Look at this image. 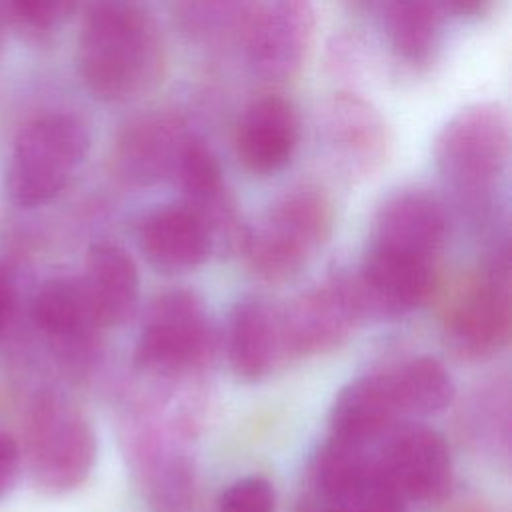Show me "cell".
Instances as JSON below:
<instances>
[{
	"instance_id": "cell-1",
	"label": "cell",
	"mask_w": 512,
	"mask_h": 512,
	"mask_svg": "<svg viewBox=\"0 0 512 512\" xmlns=\"http://www.w3.org/2000/svg\"><path fill=\"white\" fill-rule=\"evenodd\" d=\"M86 90L104 102H126L156 88L164 44L138 0H90L76 52Z\"/></svg>"
},
{
	"instance_id": "cell-2",
	"label": "cell",
	"mask_w": 512,
	"mask_h": 512,
	"mask_svg": "<svg viewBox=\"0 0 512 512\" xmlns=\"http://www.w3.org/2000/svg\"><path fill=\"white\" fill-rule=\"evenodd\" d=\"M510 156V128L496 102L460 108L434 140V162L456 208L482 222Z\"/></svg>"
},
{
	"instance_id": "cell-3",
	"label": "cell",
	"mask_w": 512,
	"mask_h": 512,
	"mask_svg": "<svg viewBox=\"0 0 512 512\" xmlns=\"http://www.w3.org/2000/svg\"><path fill=\"white\" fill-rule=\"evenodd\" d=\"M190 420L142 404L122 422L120 444L134 484L154 512H188L196 496Z\"/></svg>"
},
{
	"instance_id": "cell-4",
	"label": "cell",
	"mask_w": 512,
	"mask_h": 512,
	"mask_svg": "<svg viewBox=\"0 0 512 512\" xmlns=\"http://www.w3.org/2000/svg\"><path fill=\"white\" fill-rule=\"evenodd\" d=\"M332 226L334 208L324 190L298 184L276 198L260 224L244 230L240 250L256 276L284 282L328 242Z\"/></svg>"
},
{
	"instance_id": "cell-5",
	"label": "cell",
	"mask_w": 512,
	"mask_h": 512,
	"mask_svg": "<svg viewBox=\"0 0 512 512\" xmlns=\"http://www.w3.org/2000/svg\"><path fill=\"white\" fill-rule=\"evenodd\" d=\"M90 150L86 122L70 112H52L30 122L16 138L6 168V192L18 206L54 200Z\"/></svg>"
},
{
	"instance_id": "cell-6",
	"label": "cell",
	"mask_w": 512,
	"mask_h": 512,
	"mask_svg": "<svg viewBox=\"0 0 512 512\" xmlns=\"http://www.w3.org/2000/svg\"><path fill=\"white\" fill-rule=\"evenodd\" d=\"M214 328L198 294L174 288L148 306L134 348V366L156 378H182L206 366Z\"/></svg>"
},
{
	"instance_id": "cell-7",
	"label": "cell",
	"mask_w": 512,
	"mask_h": 512,
	"mask_svg": "<svg viewBox=\"0 0 512 512\" xmlns=\"http://www.w3.org/2000/svg\"><path fill=\"white\" fill-rule=\"evenodd\" d=\"M96 462V434L86 416L60 396H44L28 420V464L46 494H66L86 482Z\"/></svg>"
},
{
	"instance_id": "cell-8",
	"label": "cell",
	"mask_w": 512,
	"mask_h": 512,
	"mask_svg": "<svg viewBox=\"0 0 512 512\" xmlns=\"http://www.w3.org/2000/svg\"><path fill=\"white\" fill-rule=\"evenodd\" d=\"M452 348L470 360L488 358L502 350L512 332L510 252L500 244L482 272L456 298L446 318Z\"/></svg>"
},
{
	"instance_id": "cell-9",
	"label": "cell",
	"mask_w": 512,
	"mask_h": 512,
	"mask_svg": "<svg viewBox=\"0 0 512 512\" xmlns=\"http://www.w3.org/2000/svg\"><path fill=\"white\" fill-rule=\"evenodd\" d=\"M288 358H310L342 346L364 318L348 274L308 288L280 308Z\"/></svg>"
},
{
	"instance_id": "cell-10",
	"label": "cell",
	"mask_w": 512,
	"mask_h": 512,
	"mask_svg": "<svg viewBox=\"0 0 512 512\" xmlns=\"http://www.w3.org/2000/svg\"><path fill=\"white\" fill-rule=\"evenodd\" d=\"M380 444V466L406 502L432 506L450 494L452 454L438 430L424 424H398Z\"/></svg>"
},
{
	"instance_id": "cell-11",
	"label": "cell",
	"mask_w": 512,
	"mask_h": 512,
	"mask_svg": "<svg viewBox=\"0 0 512 512\" xmlns=\"http://www.w3.org/2000/svg\"><path fill=\"white\" fill-rule=\"evenodd\" d=\"M362 316L398 318L418 308L434 286V260L368 246L348 274Z\"/></svg>"
},
{
	"instance_id": "cell-12",
	"label": "cell",
	"mask_w": 512,
	"mask_h": 512,
	"mask_svg": "<svg viewBox=\"0 0 512 512\" xmlns=\"http://www.w3.org/2000/svg\"><path fill=\"white\" fill-rule=\"evenodd\" d=\"M314 32V0H264L248 26V58L268 82L292 80L308 54Z\"/></svg>"
},
{
	"instance_id": "cell-13",
	"label": "cell",
	"mask_w": 512,
	"mask_h": 512,
	"mask_svg": "<svg viewBox=\"0 0 512 512\" xmlns=\"http://www.w3.org/2000/svg\"><path fill=\"white\" fill-rule=\"evenodd\" d=\"M448 234L444 202L424 186H404L378 204L368 246L434 260Z\"/></svg>"
},
{
	"instance_id": "cell-14",
	"label": "cell",
	"mask_w": 512,
	"mask_h": 512,
	"mask_svg": "<svg viewBox=\"0 0 512 512\" xmlns=\"http://www.w3.org/2000/svg\"><path fill=\"white\" fill-rule=\"evenodd\" d=\"M190 140L184 122L170 112H142L130 118L112 144V170L128 186H152L174 174Z\"/></svg>"
},
{
	"instance_id": "cell-15",
	"label": "cell",
	"mask_w": 512,
	"mask_h": 512,
	"mask_svg": "<svg viewBox=\"0 0 512 512\" xmlns=\"http://www.w3.org/2000/svg\"><path fill=\"white\" fill-rule=\"evenodd\" d=\"M318 136L350 170L370 174L388 156L390 132L382 114L360 94L334 92L316 114Z\"/></svg>"
},
{
	"instance_id": "cell-16",
	"label": "cell",
	"mask_w": 512,
	"mask_h": 512,
	"mask_svg": "<svg viewBox=\"0 0 512 512\" xmlns=\"http://www.w3.org/2000/svg\"><path fill=\"white\" fill-rule=\"evenodd\" d=\"M136 242L146 262L170 276L200 268L214 250L208 226L184 202L148 210L136 226Z\"/></svg>"
},
{
	"instance_id": "cell-17",
	"label": "cell",
	"mask_w": 512,
	"mask_h": 512,
	"mask_svg": "<svg viewBox=\"0 0 512 512\" xmlns=\"http://www.w3.org/2000/svg\"><path fill=\"white\" fill-rule=\"evenodd\" d=\"M300 142V114L292 100L266 94L252 100L236 128V154L258 176L276 174L290 164Z\"/></svg>"
},
{
	"instance_id": "cell-18",
	"label": "cell",
	"mask_w": 512,
	"mask_h": 512,
	"mask_svg": "<svg viewBox=\"0 0 512 512\" xmlns=\"http://www.w3.org/2000/svg\"><path fill=\"white\" fill-rule=\"evenodd\" d=\"M228 362L236 378L260 382L284 360L280 308L258 296H246L232 308L226 334Z\"/></svg>"
},
{
	"instance_id": "cell-19",
	"label": "cell",
	"mask_w": 512,
	"mask_h": 512,
	"mask_svg": "<svg viewBox=\"0 0 512 512\" xmlns=\"http://www.w3.org/2000/svg\"><path fill=\"white\" fill-rule=\"evenodd\" d=\"M388 372L366 374L346 384L330 408V438L374 448L402 420Z\"/></svg>"
},
{
	"instance_id": "cell-20",
	"label": "cell",
	"mask_w": 512,
	"mask_h": 512,
	"mask_svg": "<svg viewBox=\"0 0 512 512\" xmlns=\"http://www.w3.org/2000/svg\"><path fill=\"white\" fill-rule=\"evenodd\" d=\"M80 284L100 328L126 324L138 310V268L116 242L102 240L88 248Z\"/></svg>"
},
{
	"instance_id": "cell-21",
	"label": "cell",
	"mask_w": 512,
	"mask_h": 512,
	"mask_svg": "<svg viewBox=\"0 0 512 512\" xmlns=\"http://www.w3.org/2000/svg\"><path fill=\"white\" fill-rule=\"evenodd\" d=\"M32 318L66 354L88 352L100 328L80 278H52L44 282L32 300Z\"/></svg>"
},
{
	"instance_id": "cell-22",
	"label": "cell",
	"mask_w": 512,
	"mask_h": 512,
	"mask_svg": "<svg viewBox=\"0 0 512 512\" xmlns=\"http://www.w3.org/2000/svg\"><path fill=\"white\" fill-rule=\"evenodd\" d=\"M444 14L434 0H386L384 34L392 52L406 64L432 60L442 38Z\"/></svg>"
},
{
	"instance_id": "cell-23",
	"label": "cell",
	"mask_w": 512,
	"mask_h": 512,
	"mask_svg": "<svg viewBox=\"0 0 512 512\" xmlns=\"http://www.w3.org/2000/svg\"><path fill=\"white\" fill-rule=\"evenodd\" d=\"M402 416H434L446 410L456 386L448 368L434 356H414L386 368Z\"/></svg>"
},
{
	"instance_id": "cell-24",
	"label": "cell",
	"mask_w": 512,
	"mask_h": 512,
	"mask_svg": "<svg viewBox=\"0 0 512 512\" xmlns=\"http://www.w3.org/2000/svg\"><path fill=\"white\" fill-rule=\"evenodd\" d=\"M472 428L476 442L508 458L510 444V398L508 386H490L482 390L472 404Z\"/></svg>"
},
{
	"instance_id": "cell-25",
	"label": "cell",
	"mask_w": 512,
	"mask_h": 512,
	"mask_svg": "<svg viewBox=\"0 0 512 512\" xmlns=\"http://www.w3.org/2000/svg\"><path fill=\"white\" fill-rule=\"evenodd\" d=\"M276 492L264 476H244L232 482L218 500V512H274Z\"/></svg>"
},
{
	"instance_id": "cell-26",
	"label": "cell",
	"mask_w": 512,
	"mask_h": 512,
	"mask_svg": "<svg viewBox=\"0 0 512 512\" xmlns=\"http://www.w3.org/2000/svg\"><path fill=\"white\" fill-rule=\"evenodd\" d=\"M18 16L40 30L58 28L76 8V0H12Z\"/></svg>"
},
{
	"instance_id": "cell-27",
	"label": "cell",
	"mask_w": 512,
	"mask_h": 512,
	"mask_svg": "<svg viewBox=\"0 0 512 512\" xmlns=\"http://www.w3.org/2000/svg\"><path fill=\"white\" fill-rule=\"evenodd\" d=\"M238 6V0H192V16H188V20L192 24H198L202 30L226 28L238 22V18L232 16Z\"/></svg>"
},
{
	"instance_id": "cell-28",
	"label": "cell",
	"mask_w": 512,
	"mask_h": 512,
	"mask_svg": "<svg viewBox=\"0 0 512 512\" xmlns=\"http://www.w3.org/2000/svg\"><path fill=\"white\" fill-rule=\"evenodd\" d=\"M20 460L18 442L10 434L0 432V502L10 494L18 480Z\"/></svg>"
},
{
	"instance_id": "cell-29",
	"label": "cell",
	"mask_w": 512,
	"mask_h": 512,
	"mask_svg": "<svg viewBox=\"0 0 512 512\" xmlns=\"http://www.w3.org/2000/svg\"><path fill=\"white\" fill-rule=\"evenodd\" d=\"M442 14H452L458 18H478L488 12L492 0H434Z\"/></svg>"
},
{
	"instance_id": "cell-30",
	"label": "cell",
	"mask_w": 512,
	"mask_h": 512,
	"mask_svg": "<svg viewBox=\"0 0 512 512\" xmlns=\"http://www.w3.org/2000/svg\"><path fill=\"white\" fill-rule=\"evenodd\" d=\"M14 306V280L10 268L0 260V334L4 332Z\"/></svg>"
},
{
	"instance_id": "cell-31",
	"label": "cell",
	"mask_w": 512,
	"mask_h": 512,
	"mask_svg": "<svg viewBox=\"0 0 512 512\" xmlns=\"http://www.w3.org/2000/svg\"><path fill=\"white\" fill-rule=\"evenodd\" d=\"M302 512H342L340 508H336V506H332V504H328V502H322V500H314L312 504H306L304 508H302Z\"/></svg>"
},
{
	"instance_id": "cell-32",
	"label": "cell",
	"mask_w": 512,
	"mask_h": 512,
	"mask_svg": "<svg viewBox=\"0 0 512 512\" xmlns=\"http://www.w3.org/2000/svg\"><path fill=\"white\" fill-rule=\"evenodd\" d=\"M0 44H2V30H0Z\"/></svg>"
}]
</instances>
